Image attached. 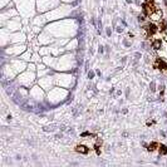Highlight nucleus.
Here are the masks:
<instances>
[{"label": "nucleus", "mask_w": 167, "mask_h": 167, "mask_svg": "<svg viewBox=\"0 0 167 167\" xmlns=\"http://www.w3.org/2000/svg\"><path fill=\"white\" fill-rule=\"evenodd\" d=\"M153 68H155V69H160L162 73L167 74V63L163 61V59L158 58V57H157V58L155 59V62H153Z\"/></svg>", "instance_id": "f03ea898"}, {"label": "nucleus", "mask_w": 167, "mask_h": 167, "mask_svg": "<svg viewBox=\"0 0 167 167\" xmlns=\"http://www.w3.org/2000/svg\"><path fill=\"white\" fill-rule=\"evenodd\" d=\"M158 146H160L158 142H151L148 146H147V151H148V152H155L156 150H158Z\"/></svg>", "instance_id": "423d86ee"}, {"label": "nucleus", "mask_w": 167, "mask_h": 167, "mask_svg": "<svg viewBox=\"0 0 167 167\" xmlns=\"http://www.w3.org/2000/svg\"><path fill=\"white\" fill-rule=\"evenodd\" d=\"M158 30L161 31V33H165L166 31V28H167V23H166V20H163V19H161V20L158 21Z\"/></svg>", "instance_id": "0eeeda50"}, {"label": "nucleus", "mask_w": 167, "mask_h": 167, "mask_svg": "<svg viewBox=\"0 0 167 167\" xmlns=\"http://www.w3.org/2000/svg\"><path fill=\"white\" fill-rule=\"evenodd\" d=\"M100 148H102V140H99L98 142H97L96 144H94V151H96V153L97 155H100Z\"/></svg>", "instance_id": "1a4fd4ad"}, {"label": "nucleus", "mask_w": 167, "mask_h": 167, "mask_svg": "<svg viewBox=\"0 0 167 167\" xmlns=\"http://www.w3.org/2000/svg\"><path fill=\"white\" fill-rule=\"evenodd\" d=\"M158 152L161 156H166L167 155V146L166 144H160L158 146Z\"/></svg>", "instance_id": "6e6552de"}, {"label": "nucleus", "mask_w": 167, "mask_h": 167, "mask_svg": "<svg viewBox=\"0 0 167 167\" xmlns=\"http://www.w3.org/2000/svg\"><path fill=\"white\" fill-rule=\"evenodd\" d=\"M74 151L81 153V155H88V153H89V148H88L86 144H77V146L74 147Z\"/></svg>", "instance_id": "20e7f679"}, {"label": "nucleus", "mask_w": 167, "mask_h": 167, "mask_svg": "<svg viewBox=\"0 0 167 167\" xmlns=\"http://www.w3.org/2000/svg\"><path fill=\"white\" fill-rule=\"evenodd\" d=\"M151 44H152V48L153 49L158 50V49H161V47H162V39H153Z\"/></svg>", "instance_id": "39448f33"}, {"label": "nucleus", "mask_w": 167, "mask_h": 167, "mask_svg": "<svg viewBox=\"0 0 167 167\" xmlns=\"http://www.w3.org/2000/svg\"><path fill=\"white\" fill-rule=\"evenodd\" d=\"M142 9H143V14L146 17H153L158 11V9H157L156 4L153 3V0H147L146 3H143Z\"/></svg>", "instance_id": "f257e3e1"}, {"label": "nucleus", "mask_w": 167, "mask_h": 167, "mask_svg": "<svg viewBox=\"0 0 167 167\" xmlns=\"http://www.w3.org/2000/svg\"><path fill=\"white\" fill-rule=\"evenodd\" d=\"M87 136H92V134L88 133V132H84V133H82V137H87Z\"/></svg>", "instance_id": "9d476101"}, {"label": "nucleus", "mask_w": 167, "mask_h": 167, "mask_svg": "<svg viewBox=\"0 0 167 167\" xmlns=\"http://www.w3.org/2000/svg\"><path fill=\"white\" fill-rule=\"evenodd\" d=\"M143 30L147 33V37L155 35L157 31H158V25L155 24V23H148L143 27Z\"/></svg>", "instance_id": "7ed1b4c3"}]
</instances>
